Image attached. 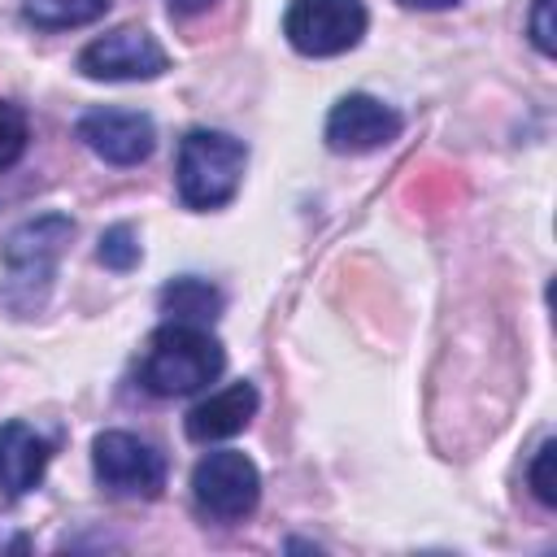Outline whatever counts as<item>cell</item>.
Masks as SVG:
<instances>
[{"instance_id": "6da1fadb", "label": "cell", "mask_w": 557, "mask_h": 557, "mask_svg": "<svg viewBox=\"0 0 557 557\" xmlns=\"http://www.w3.org/2000/svg\"><path fill=\"white\" fill-rule=\"evenodd\" d=\"M222 370H226L222 344L209 335V326H196V322L157 326L139 352V387L152 396L205 392Z\"/></svg>"}, {"instance_id": "7a4b0ae2", "label": "cell", "mask_w": 557, "mask_h": 557, "mask_svg": "<svg viewBox=\"0 0 557 557\" xmlns=\"http://www.w3.org/2000/svg\"><path fill=\"white\" fill-rule=\"evenodd\" d=\"M74 239V222L65 213H39L22 226L9 231L0 261H4V300L17 313H35L52 287V270L65 252V244Z\"/></svg>"}, {"instance_id": "3957f363", "label": "cell", "mask_w": 557, "mask_h": 557, "mask_svg": "<svg viewBox=\"0 0 557 557\" xmlns=\"http://www.w3.org/2000/svg\"><path fill=\"white\" fill-rule=\"evenodd\" d=\"M244 165H248L244 139L226 131H209V126L187 131L178 139V161H174L178 200L187 209H222L239 191Z\"/></svg>"}, {"instance_id": "277c9868", "label": "cell", "mask_w": 557, "mask_h": 557, "mask_svg": "<svg viewBox=\"0 0 557 557\" xmlns=\"http://www.w3.org/2000/svg\"><path fill=\"white\" fill-rule=\"evenodd\" d=\"M91 470H96V483L122 500H157L165 487L161 448L131 431H100L91 440Z\"/></svg>"}, {"instance_id": "5b68a950", "label": "cell", "mask_w": 557, "mask_h": 557, "mask_svg": "<svg viewBox=\"0 0 557 557\" xmlns=\"http://www.w3.org/2000/svg\"><path fill=\"white\" fill-rule=\"evenodd\" d=\"M191 500L213 522H239L261 500V470L235 448L205 453L191 470Z\"/></svg>"}, {"instance_id": "8992f818", "label": "cell", "mask_w": 557, "mask_h": 557, "mask_svg": "<svg viewBox=\"0 0 557 557\" xmlns=\"http://www.w3.org/2000/svg\"><path fill=\"white\" fill-rule=\"evenodd\" d=\"M361 0H292L283 13V35L300 57H339L366 35Z\"/></svg>"}, {"instance_id": "52a82bcc", "label": "cell", "mask_w": 557, "mask_h": 557, "mask_svg": "<svg viewBox=\"0 0 557 557\" xmlns=\"http://www.w3.org/2000/svg\"><path fill=\"white\" fill-rule=\"evenodd\" d=\"M170 57L144 26H117L78 52V74L96 83H139L165 74Z\"/></svg>"}, {"instance_id": "ba28073f", "label": "cell", "mask_w": 557, "mask_h": 557, "mask_svg": "<svg viewBox=\"0 0 557 557\" xmlns=\"http://www.w3.org/2000/svg\"><path fill=\"white\" fill-rule=\"evenodd\" d=\"M400 131H405V117H400L392 104H383L379 96H366V91H348V96H339V100L331 104L322 135H326V148H331V152L357 157V152H379V148H387Z\"/></svg>"}, {"instance_id": "9c48e42d", "label": "cell", "mask_w": 557, "mask_h": 557, "mask_svg": "<svg viewBox=\"0 0 557 557\" xmlns=\"http://www.w3.org/2000/svg\"><path fill=\"white\" fill-rule=\"evenodd\" d=\"M74 135L109 165H139L157 148V126L139 109H91L78 117Z\"/></svg>"}, {"instance_id": "30bf717a", "label": "cell", "mask_w": 557, "mask_h": 557, "mask_svg": "<svg viewBox=\"0 0 557 557\" xmlns=\"http://www.w3.org/2000/svg\"><path fill=\"white\" fill-rule=\"evenodd\" d=\"M257 405H261V396H257L252 383L218 387V392H209L205 400L191 405V413H187V422H183V426H187V440H196V444L231 440V435H239V431L257 418Z\"/></svg>"}, {"instance_id": "8fae6325", "label": "cell", "mask_w": 557, "mask_h": 557, "mask_svg": "<svg viewBox=\"0 0 557 557\" xmlns=\"http://www.w3.org/2000/svg\"><path fill=\"white\" fill-rule=\"evenodd\" d=\"M48 461H52V444L35 426L26 422L0 426V492L4 496H26L30 487H39Z\"/></svg>"}, {"instance_id": "7c38bea8", "label": "cell", "mask_w": 557, "mask_h": 557, "mask_svg": "<svg viewBox=\"0 0 557 557\" xmlns=\"http://www.w3.org/2000/svg\"><path fill=\"white\" fill-rule=\"evenodd\" d=\"M157 305L170 322H196V326H209L222 318L226 309V296L209 283V278H196V274H178L170 278L161 292H157Z\"/></svg>"}, {"instance_id": "4fadbf2b", "label": "cell", "mask_w": 557, "mask_h": 557, "mask_svg": "<svg viewBox=\"0 0 557 557\" xmlns=\"http://www.w3.org/2000/svg\"><path fill=\"white\" fill-rule=\"evenodd\" d=\"M109 9V0H22V17L39 30H70L87 26Z\"/></svg>"}, {"instance_id": "5bb4252c", "label": "cell", "mask_w": 557, "mask_h": 557, "mask_svg": "<svg viewBox=\"0 0 557 557\" xmlns=\"http://www.w3.org/2000/svg\"><path fill=\"white\" fill-rule=\"evenodd\" d=\"M96 257H100L109 270H117V274H122V270H135V265H139V257H144L135 226H131V222H113V226L100 235Z\"/></svg>"}, {"instance_id": "9a60e30c", "label": "cell", "mask_w": 557, "mask_h": 557, "mask_svg": "<svg viewBox=\"0 0 557 557\" xmlns=\"http://www.w3.org/2000/svg\"><path fill=\"white\" fill-rule=\"evenodd\" d=\"M26 139H30V122H26L22 104L0 100V170H9L26 152Z\"/></svg>"}, {"instance_id": "2e32d148", "label": "cell", "mask_w": 557, "mask_h": 557, "mask_svg": "<svg viewBox=\"0 0 557 557\" xmlns=\"http://www.w3.org/2000/svg\"><path fill=\"white\" fill-rule=\"evenodd\" d=\"M553 453H557V444L553 440H544L540 448H535V461H531V470H527V483H531V492H535V500L540 505H557V483H553Z\"/></svg>"}, {"instance_id": "e0dca14e", "label": "cell", "mask_w": 557, "mask_h": 557, "mask_svg": "<svg viewBox=\"0 0 557 557\" xmlns=\"http://www.w3.org/2000/svg\"><path fill=\"white\" fill-rule=\"evenodd\" d=\"M531 44L544 57H553V0H535V9H531Z\"/></svg>"}, {"instance_id": "ac0fdd59", "label": "cell", "mask_w": 557, "mask_h": 557, "mask_svg": "<svg viewBox=\"0 0 557 557\" xmlns=\"http://www.w3.org/2000/svg\"><path fill=\"white\" fill-rule=\"evenodd\" d=\"M165 4H170L174 17H196V13H205L213 0H165Z\"/></svg>"}, {"instance_id": "d6986e66", "label": "cell", "mask_w": 557, "mask_h": 557, "mask_svg": "<svg viewBox=\"0 0 557 557\" xmlns=\"http://www.w3.org/2000/svg\"><path fill=\"white\" fill-rule=\"evenodd\" d=\"M405 9H448V4H457V0H400Z\"/></svg>"}]
</instances>
